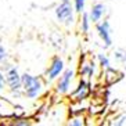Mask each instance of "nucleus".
<instances>
[{
    "label": "nucleus",
    "instance_id": "6",
    "mask_svg": "<svg viewBox=\"0 0 126 126\" xmlns=\"http://www.w3.org/2000/svg\"><path fill=\"white\" fill-rule=\"evenodd\" d=\"M90 93H92L90 83L86 80L85 78H82L80 80H79L78 86H76V89L71 93V98L74 101H83L90 96Z\"/></svg>",
    "mask_w": 126,
    "mask_h": 126
},
{
    "label": "nucleus",
    "instance_id": "10",
    "mask_svg": "<svg viewBox=\"0 0 126 126\" xmlns=\"http://www.w3.org/2000/svg\"><path fill=\"white\" fill-rule=\"evenodd\" d=\"M121 78H122V74L118 72L116 69H114L112 67L107 68L105 72H104V79H105V82H107V85H112V83H115V82H118Z\"/></svg>",
    "mask_w": 126,
    "mask_h": 126
},
{
    "label": "nucleus",
    "instance_id": "2",
    "mask_svg": "<svg viewBox=\"0 0 126 126\" xmlns=\"http://www.w3.org/2000/svg\"><path fill=\"white\" fill-rule=\"evenodd\" d=\"M4 69V76H6V85L8 90L17 97L24 96L22 92V82H21V75L18 72V68L11 64H6L3 65Z\"/></svg>",
    "mask_w": 126,
    "mask_h": 126
},
{
    "label": "nucleus",
    "instance_id": "9",
    "mask_svg": "<svg viewBox=\"0 0 126 126\" xmlns=\"http://www.w3.org/2000/svg\"><path fill=\"white\" fill-rule=\"evenodd\" d=\"M105 11H107V7H105L103 3H96V4H93L92 8H90V11H89L90 21H92L93 24H97L98 21H101V19H103V17H104V14H105Z\"/></svg>",
    "mask_w": 126,
    "mask_h": 126
},
{
    "label": "nucleus",
    "instance_id": "7",
    "mask_svg": "<svg viewBox=\"0 0 126 126\" xmlns=\"http://www.w3.org/2000/svg\"><path fill=\"white\" fill-rule=\"evenodd\" d=\"M96 31L100 39L104 42L105 47H111L112 46V36H111V26L108 21H98L96 24Z\"/></svg>",
    "mask_w": 126,
    "mask_h": 126
},
{
    "label": "nucleus",
    "instance_id": "3",
    "mask_svg": "<svg viewBox=\"0 0 126 126\" xmlns=\"http://www.w3.org/2000/svg\"><path fill=\"white\" fill-rule=\"evenodd\" d=\"M74 6L71 4V1H61L60 6H57L54 13H56V18L60 22H64L69 25L74 22Z\"/></svg>",
    "mask_w": 126,
    "mask_h": 126
},
{
    "label": "nucleus",
    "instance_id": "5",
    "mask_svg": "<svg viewBox=\"0 0 126 126\" xmlns=\"http://www.w3.org/2000/svg\"><path fill=\"white\" fill-rule=\"evenodd\" d=\"M74 75H75V72L71 69V68L63 71V74L60 75V79L56 85V92L58 93V94H67V93L69 92Z\"/></svg>",
    "mask_w": 126,
    "mask_h": 126
},
{
    "label": "nucleus",
    "instance_id": "17",
    "mask_svg": "<svg viewBox=\"0 0 126 126\" xmlns=\"http://www.w3.org/2000/svg\"><path fill=\"white\" fill-rule=\"evenodd\" d=\"M6 87H7V85H6V76H4V72L0 69V92H3Z\"/></svg>",
    "mask_w": 126,
    "mask_h": 126
},
{
    "label": "nucleus",
    "instance_id": "18",
    "mask_svg": "<svg viewBox=\"0 0 126 126\" xmlns=\"http://www.w3.org/2000/svg\"><path fill=\"white\" fill-rule=\"evenodd\" d=\"M125 123H126V115L125 114L119 115V116H116V118H115L114 125H125Z\"/></svg>",
    "mask_w": 126,
    "mask_h": 126
},
{
    "label": "nucleus",
    "instance_id": "16",
    "mask_svg": "<svg viewBox=\"0 0 126 126\" xmlns=\"http://www.w3.org/2000/svg\"><path fill=\"white\" fill-rule=\"evenodd\" d=\"M7 58H8L7 50H6V47H4L3 45H0V65H3Z\"/></svg>",
    "mask_w": 126,
    "mask_h": 126
},
{
    "label": "nucleus",
    "instance_id": "19",
    "mask_svg": "<svg viewBox=\"0 0 126 126\" xmlns=\"http://www.w3.org/2000/svg\"><path fill=\"white\" fill-rule=\"evenodd\" d=\"M123 63H125V69H126V58H125V61H123Z\"/></svg>",
    "mask_w": 126,
    "mask_h": 126
},
{
    "label": "nucleus",
    "instance_id": "20",
    "mask_svg": "<svg viewBox=\"0 0 126 126\" xmlns=\"http://www.w3.org/2000/svg\"><path fill=\"white\" fill-rule=\"evenodd\" d=\"M61 1H71V0H61Z\"/></svg>",
    "mask_w": 126,
    "mask_h": 126
},
{
    "label": "nucleus",
    "instance_id": "12",
    "mask_svg": "<svg viewBox=\"0 0 126 126\" xmlns=\"http://www.w3.org/2000/svg\"><path fill=\"white\" fill-rule=\"evenodd\" d=\"M68 125L69 126H83V125H86V118L83 115H74L68 121Z\"/></svg>",
    "mask_w": 126,
    "mask_h": 126
},
{
    "label": "nucleus",
    "instance_id": "4",
    "mask_svg": "<svg viewBox=\"0 0 126 126\" xmlns=\"http://www.w3.org/2000/svg\"><path fill=\"white\" fill-rule=\"evenodd\" d=\"M65 69V67H64V61L61 57L58 56H54L51 58V61H50V64H48L47 69H46V80L47 82H53L56 80L57 78H60V75L63 74V71Z\"/></svg>",
    "mask_w": 126,
    "mask_h": 126
},
{
    "label": "nucleus",
    "instance_id": "14",
    "mask_svg": "<svg viewBox=\"0 0 126 126\" xmlns=\"http://www.w3.org/2000/svg\"><path fill=\"white\" fill-rule=\"evenodd\" d=\"M85 7H86V0H74V10H75V13L82 14V13L85 11Z\"/></svg>",
    "mask_w": 126,
    "mask_h": 126
},
{
    "label": "nucleus",
    "instance_id": "1",
    "mask_svg": "<svg viewBox=\"0 0 126 126\" xmlns=\"http://www.w3.org/2000/svg\"><path fill=\"white\" fill-rule=\"evenodd\" d=\"M21 82H22V92L24 96L29 100H35L36 97H39L45 89V82L40 76H33V75L25 74L21 75Z\"/></svg>",
    "mask_w": 126,
    "mask_h": 126
},
{
    "label": "nucleus",
    "instance_id": "15",
    "mask_svg": "<svg viewBox=\"0 0 126 126\" xmlns=\"http://www.w3.org/2000/svg\"><path fill=\"white\" fill-rule=\"evenodd\" d=\"M31 119H26V118H22V116H15V119L11 122V125L14 126H28L31 125Z\"/></svg>",
    "mask_w": 126,
    "mask_h": 126
},
{
    "label": "nucleus",
    "instance_id": "13",
    "mask_svg": "<svg viewBox=\"0 0 126 126\" xmlns=\"http://www.w3.org/2000/svg\"><path fill=\"white\" fill-rule=\"evenodd\" d=\"M98 65H100L103 69H107V68L111 67V61L105 54H98Z\"/></svg>",
    "mask_w": 126,
    "mask_h": 126
},
{
    "label": "nucleus",
    "instance_id": "8",
    "mask_svg": "<svg viewBox=\"0 0 126 126\" xmlns=\"http://www.w3.org/2000/svg\"><path fill=\"white\" fill-rule=\"evenodd\" d=\"M78 72H79L80 76H83V78L92 79L93 76H94V74H96V63H94V60H90V58L80 60Z\"/></svg>",
    "mask_w": 126,
    "mask_h": 126
},
{
    "label": "nucleus",
    "instance_id": "11",
    "mask_svg": "<svg viewBox=\"0 0 126 126\" xmlns=\"http://www.w3.org/2000/svg\"><path fill=\"white\" fill-rule=\"evenodd\" d=\"M82 18H80V31L82 33H87L90 31V24H92V21H90V17H89V13H82Z\"/></svg>",
    "mask_w": 126,
    "mask_h": 126
}]
</instances>
